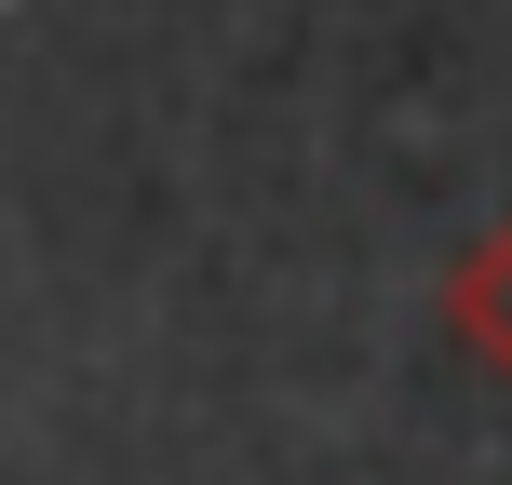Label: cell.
Segmentation results:
<instances>
[{
  "instance_id": "cell-1",
  "label": "cell",
  "mask_w": 512,
  "mask_h": 485,
  "mask_svg": "<svg viewBox=\"0 0 512 485\" xmlns=\"http://www.w3.org/2000/svg\"><path fill=\"white\" fill-rule=\"evenodd\" d=\"M445 310H459V337H472V364L486 378H512V216L486 243L459 256V283H445Z\"/></svg>"
}]
</instances>
